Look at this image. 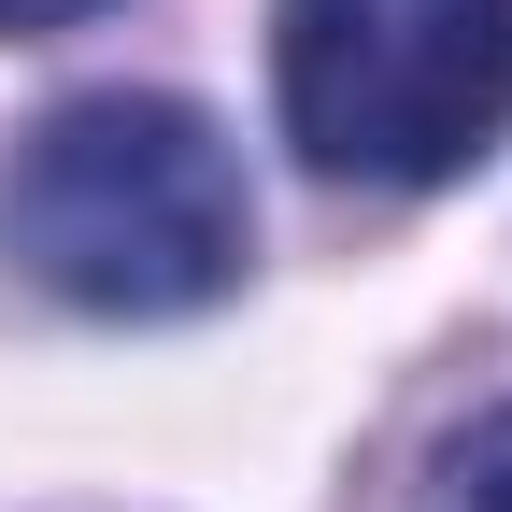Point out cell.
Listing matches in <instances>:
<instances>
[{
	"label": "cell",
	"instance_id": "cell-1",
	"mask_svg": "<svg viewBox=\"0 0 512 512\" xmlns=\"http://www.w3.org/2000/svg\"><path fill=\"white\" fill-rule=\"evenodd\" d=\"M0 256L72 299V313H200L242 285L256 256V200H242V157L200 100H157V86H86L57 100L15 171H0Z\"/></svg>",
	"mask_w": 512,
	"mask_h": 512
},
{
	"label": "cell",
	"instance_id": "cell-2",
	"mask_svg": "<svg viewBox=\"0 0 512 512\" xmlns=\"http://www.w3.org/2000/svg\"><path fill=\"white\" fill-rule=\"evenodd\" d=\"M271 100L328 185H456L512 143V0H271Z\"/></svg>",
	"mask_w": 512,
	"mask_h": 512
},
{
	"label": "cell",
	"instance_id": "cell-3",
	"mask_svg": "<svg viewBox=\"0 0 512 512\" xmlns=\"http://www.w3.org/2000/svg\"><path fill=\"white\" fill-rule=\"evenodd\" d=\"M427 512H512V399H498L484 427H456V441H441Z\"/></svg>",
	"mask_w": 512,
	"mask_h": 512
},
{
	"label": "cell",
	"instance_id": "cell-4",
	"mask_svg": "<svg viewBox=\"0 0 512 512\" xmlns=\"http://www.w3.org/2000/svg\"><path fill=\"white\" fill-rule=\"evenodd\" d=\"M72 15H100V0H0V43H43V29H72Z\"/></svg>",
	"mask_w": 512,
	"mask_h": 512
}]
</instances>
